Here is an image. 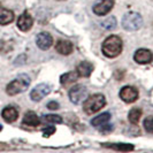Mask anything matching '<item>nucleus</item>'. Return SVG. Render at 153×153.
Wrapping results in <instances>:
<instances>
[{
    "mask_svg": "<svg viewBox=\"0 0 153 153\" xmlns=\"http://www.w3.org/2000/svg\"><path fill=\"white\" fill-rule=\"evenodd\" d=\"M114 6V0H100L93 6V12L97 15H106Z\"/></svg>",
    "mask_w": 153,
    "mask_h": 153,
    "instance_id": "8",
    "label": "nucleus"
},
{
    "mask_svg": "<svg viewBox=\"0 0 153 153\" xmlns=\"http://www.w3.org/2000/svg\"><path fill=\"white\" fill-rule=\"evenodd\" d=\"M30 77L25 74L19 75L14 81H12L6 88V92L9 96H15L17 93L25 91L28 89V86L30 85Z\"/></svg>",
    "mask_w": 153,
    "mask_h": 153,
    "instance_id": "2",
    "label": "nucleus"
},
{
    "mask_svg": "<svg viewBox=\"0 0 153 153\" xmlns=\"http://www.w3.org/2000/svg\"><path fill=\"white\" fill-rule=\"evenodd\" d=\"M1 129H2V127H1V124H0V131H1Z\"/></svg>",
    "mask_w": 153,
    "mask_h": 153,
    "instance_id": "28",
    "label": "nucleus"
},
{
    "mask_svg": "<svg viewBox=\"0 0 153 153\" xmlns=\"http://www.w3.org/2000/svg\"><path fill=\"white\" fill-rule=\"evenodd\" d=\"M22 123L24 126H29V127H37L40 123V120L39 117L36 115V113L33 112H27L24 117H23Z\"/></svg>",
    "mask_w": 153,
    "mask_h": 153,
    "instance_id": "15",
    "label": "nucleus"
},
{
    "mask_svg": "<svg viewBox=\"0 0 153 153\" xmlns=\"http://www.w3.org/2000/svg\"><path fill=\"white\" fill-rule=\"evenodd\" d=\"M101 27H102L104 29H107V30L114 29L115 27H116V19H115L114 16H109L105 21L101 22Z\"/></svg>",
    "mask_w": 153,
    "mask_h": 153,
    "instance_id": "21",
    "label": "nucleus"
},
{
    "mask_svg": "<svg viewBox=\"0 0 153 153\" xmlns=\"http://www.w3.org/2000/svg\"><path fill=\"white\" fill-rule=\"evenodd\" d=\"M14 20V13L9 9H6L4 7H0V24L6 25Z\"/></svg>",
    "mask_w": 153,
    "mask_h": 153,
    "instance_id": "16",
    "label": "nucleus"
},
{
    "mask_svg": "<svg viewBox=\"0 0 153 153\" xmlns=\"http://www.w3.org/2000/svg\"><path fill=\"white\" fill-rule=\"evenodd\" d=\"M134 59L137 63L140 65H145V63H150L153 59V54L150 50L146 48H139L136 51V53L134 55Z\"/></svg>",
    "mask_w": 153,
    "mask_h": 153,
    "instance_id": "9",
    "label": "nucleus"
},
{
    "mask_svg": "<svg viewBox=\"0 0 153 153\" xmlns=\"http://www.w3.org/2000/svg\"><path fill=\"white\" fill-rule=\"evenodd\" d=\"M32 24H33V19L31 17V15L28 12L22 13L19 17V20H17V27L21 31L30 30Z\"/></svg>",
    "mask_w": 153,
    "mask_h": 153,
    "instance_id": "10",
    "label": "nucleus"
},
{
    "mask_svg": "<svg viewBox=\"0 0 153 153\" xmlns=\"http://www.w3.org/2000/svg\"><path fill=\"white\" fill-rule=\"evenodd\" d=\"M104 146L113 149V150H116V151H122V152L132 151L135 149L132 144H123V143H119V144H104Z\"/></svg>",
    "mask_w": 153,
    "mask_h": 153,
    "instance_id": "19",
    "label": "nucleus"
},
{
    "mask_svg": "<svg viewBox=\"0 0 153 153\" xmlns=\"http://www.w3.org/2000/svg\"><path fill=\"white\" fill-rule=\"evenodd\" d=\"M55 132V128L54 127H46V128H44L43 129V136L44 137H50L52 134H54Z\"/></svg>",
    "mask_w": 153,
    "mask_h": 153,
    "instance_id": "24",
    "label": "nucleus"
},
{
    "mask_svg": "<svg viewBox=\"0 0 153 153\" xmlns=\"http://www.w3.org/2000/svg\"><path fill=\"white\" fill-rule=\"evenodd\" d=\"M105 104H106L105 97L101 93H96V94L88 97V99L85 100L84 105H83V109L86 114L90 115L97 113L99 109L105 106Z\"/></svg>",
    "mask_w": 153,
    "mask_h": 153,
    "instance_id": "3",
    "label": "nucleus"
},
{
    "mask_svg": "<svg viewBox=\"0 0 153 153\" xmlns=\"http://www.w3.org/2000/svg\"><path fill=\"white\" fill-rule=\"evenodd\" d=\"M99 130L101 131V132H109V131L113 130V126H112V124H109V123H105V124L100 126Z\"/></svg>",
    "mask_w": 153,
    "mask_h": 153,
    "instance_id": "25",
    "label": "nucleus"
},
{
    "mask_svg": "<svg viewBox=\"0 0 153 153\" xmlns=\"http://www.w3.org/2000/svg\"><path fill=\"white\" fill-rule=\"evenodd\" d=\"M36 43H37V45H38L40 50H48L52 46L53 38L47 32H40L37 36V38H36Z\"/></svg>",
    "mask_w": 153,
    "mask_h": 153,
    "instance_id": "11",
    "label": "nucleus"
},
{
    "mask_svg": "<svg viewBox=\"0 0 153 153\" xmlns=\"http://www.w3.org/2000/svg\"><path fill=\"white\" fill-rule=\"evenodd\" d=\"M109 120H111V114L106 112V113H102V114L98 115L97 117L92 119L91 124L93 126V127H100V126H102V124L107 123Z\"/></svg>",
    "mask_w": 153,
    "mask_h": 153,
    "instance_id": "18",
    "label": "nucleus"
},
{
    "mask_svg": "<svg viewBox=\"0 0 153 153\" xmlns=\"http://www.w3.org/2000/svg\"><path fill=\"white\" fill-rule=\"evenodd\" d=\"M144 128L147 132H153V116H147L144 120Z\"/></svg>",
    "mask_w": 153,
    "mask_h": 153,
    "instance_id": "23",
    "label": "nucleus"
},
{
    "mask_svg": "<svg viewBox=\"0 0 153 153\" xmlns=\"http://www.w3.org/2000/svg\"><path fill=\"white\" fill-rule=\"evenodd\" d=\"M6 149H8L6 145H4V144H0V150H6Z\"/></svg>",
    "mask_w": 153,
    "mask_h": 153,
    "instance_id": "27",
    "label": "nucleus"
},
{
    "mask_svg": "<svg viewBox=\"0 0 153 153\" xmlns=\"http://www.w3.org/2000/svg\"><path fill=\"white\" fill-rule=\"evenodd\" d=\"M47 108H48V109H52V111H55V109L59 108V104H58L56 101H50V102L47 104Z\"/></svg>",
    "mask_w": 153,
    "mask_h": 153,
    "instance_id": "26",
    "label": "nucleus"
},
{
    "mask_svg": "<svg viewBox=\"0 0 153 153\" xmlns=\"http://www.w3.org/2000/svg\"><path fill=\"white\" fill-rule=\"evenodd\" d=\"M142 24H143L142 15L135 12H130L126 14L122 19V27L128 31L138 30L142 27Z\"/></svg>",
    "mask_w": 153,
    "mask_h": 153,
    "instance_id": "4",
    "label": "nucleus"
},
{
    "mask_svg": "<svg viewBox=\"0 0 153 153\" xmlns=\"http://www.w3.org/2000/svg\"><path fill=\"white\" fill-rule=\"evenodd\" d=\"M102 53L107 58H115L122 52V40L117 36H109L102 43Z\"/></svg>",
    "mask_w": 153,
    "mask_h": 153,
    "instance_id": "1",
    "label": "nucleus"
},
{
    "mask_svg": "<svg viewBox=\"0 0 153 153\" xmlns=\"http://www.w3.org/2000/svg\"><path fill=\"white\" fill-rule=\"evenodd\" d=\"M78 77H79V75L77 74V71H70V73H66V74L62 75L61 78H60V82H61L62 85L68 86L71 83L76 82L78 79Z\"/></svg>",
    "mask_w": 153,
    "mask_h": 153,
    "instance_id": "17",
    "label": "nucleus"
},
{
    "mask_svg": "<svg viewBox=\"0 0 153 153\" xmlns=\"http://www.w3.org/2000/svg\"><path fill=\"white\" fill-rule=\"evenodd\" d=\"M45 120L48 123H61L62 122L61 116H59V115H55V114H47V115H45Z\"/></svg>",
    "mask_w": 153,
    "mask_h": 153,
    "instance_id": "22",
    "label": "nucleus"
},
{
    "mask_svg": "<svg viewBox=\"0 0 153 153\" xmlns=\"http://www.w3.org/2000/svg\"><path fill=\"white\" fill-rule=\"evenodd\" d=\"M2 117H4V120L8 123H12L16 121L17 120V117H19V112H17V109L15 107H13V106H7L6 108H4V111H2Z\"/></svg>",
    "mask_w": 153,
    "mask_h": 153,
    "instance_id": "12",
    "label": "nucleus"
},
{
    "mask_svg": "<svg viewBox=\"0 0 153 153\" xmlns=\"http://www.w3.org/2000/svg\"><path fill=\"white\" fill-rule=\"evenodd\" d=\"M92 70H93V66L88 61L81 62L76 68L77 74H78L81 77H89L90 75H91Z\"/></svg>",
    "mask_w": 153,
    "mask_h": 153,
    "instance_id": "14",
    "label": "nucleus"
},
{
    "mask_svg": "<svg viewBox=\"0 0 153 153\" xmlns=\"http://www.w3.org/2000/svg\"><path fill=\"white\" fill-rule=\"evenodd\" d=\"M50 92H51V86L48 84H39L33 88V90L30 93V97L33 101H39Z\"/></svg>",
    "mask_w": 153,
    "mask_h": 153,
    "instance_id": "7",
    "label": "nucleus"
},
{
    "mask_svg": "<svg viewBox=\"0 0 153 153\" xmlns=\"http://www.w3.org/2000/svg\"><path fill=\"white\" fill-rule=\"evenodd\" d=\"M55 48L56 51L60 54H63V55H68L73 52V44L69 42V40H58L56 45H55Z\"/></svg>",
    "mask_w": 153,
    "mask_h": 153,
    "instance_id": "13",
    "label": "nucleus"
},
{
    "mask_svg": "<svg viewBox=\"0 0 153 153\" xmlns=\"http://www.w3.org/2000/svg\"><path fill=\"white\" fill-rule=\"evenodd\" d=\"M86 97H88V89L83 85H76L71 88L69 91V98L74 104H79Z\"/></svg>",
    "mask_w": 153,
    "mask_h": 153,
    "instance_id": "5",
    "label": "nucleus"
},
{
    "mask_svg": "<svg viewBox=\"0 0 153 153\" xmlns=\"http://www.w3.org/2000/svg\"><path fill=\"white\" fill-rule=\"evenodd\" d=\"M120 98L128 104L136 101L138 98L137 89H135L134 86H124L120 91Z\"/></svg>",
    "mask_w": 153,
    "mask_h": 153,
    "instance_id": "6",
    "label": "nucleus"
},
{
    "mask_svg": "<svg viewBox=\"0 0 153 153\" xmlns=\"http://www.w3.org/2000/svg\"><path fill=\"white\" fill-rule=\"evenodd\" d=\"M142 116V109L140 108H132L130 112H129V121H130L132 124H137L139 119Z\"/></svg>",
    "mask_w": 153,
    "mask_h": 153,
    "instance_id": "20",
    "label": "nucleus"
}]
</instances>
